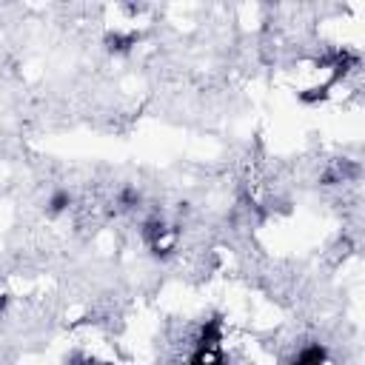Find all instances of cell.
Listing matches in <instances>:
<instances>
[{
	"label": "cell",
	"instance_id": "obj_9",
	"mask_svg": "<svg viewBox=\"0 0 365 365\" xmlns=\"http://www.w3.org/2000/svg\"><path fill=\"white\" fill-rule=\"evenodd\" d=\"M6 302H9V297H6V294H0V311L6 308Z\"/></svg>",
	"mask_w": 365,
	"mask_h": 365
},
{
	"label": "cell",
	"instance_id": "obj_5",
	"mask_svg": "<svg viewBox=\"0 0 365 365\" xmlns=\"http://www.w3.org/2000/svg\"><path fill=\"white\" fill-rule=\"evenodd\" d=\"M336 80L331 77L328 83H322V86H314V88H305V91H299V103H305V106H311V103H319V100H325L328 97V88L334 86Z\"/></svg>",
	"mask_w": 365,
	"mask_h": 365
},
{
	"label": "cell",
	"instance_id": "obj_8",
	"mask_svg": "<svg viewBox=\"0 0 365 365\" xmlns=\"http://www.w3.org/2000/svg\"><path fill=\"white\" fill-rule=\"evenodd\" d=\"M83 365H108V362H97V359H83Z\"/></svg>",
	"mask_w": 365,
	"mask_h": 365
},
{
	"label": "cell",
	"instance_id": "obj_4",
	"mask_svg": "<svg viewBox=\"0 0 365 365\" xmlns=\"http://www.w3.org/2000/svg\"><path fill=\"white\" fill-rule=\"evenodd\" d=\"M131 46H137V34H120V31L106 34V48H108V51L123 54V51H128Z\"/></svg>",
	"mask_w": 365,
	"mask_h": 365
},
{
	"label": "cell",
	"instance_id": "obj_3",
	"mask_svg": "<svg viewBox=\"0 0 365 365\" xmlns=\"http://www.w3.org/2000/svg\"><path fill=\"white\" fill-rule=\"evenodd\" d=\"M188 365H222V356H220V345H205L200 342L194 356L188 359Z\"/></svg>",
	"mask_w": 365,
	"mask_h": 365
},
{
	"label": "cell",
	"instance_id": "obj_2",
	"mask_svg": "<svg viewBox=\"0 0 365 365\" xmlns=\"http://www.w3.org/2000/svg\"><path fill=\"white\" fill-rule=\"evenodd\" d=\"M325 362H328L325 345H308V348H302V351L291 359V365H325Z\"/></svg>",
	"mask_w": 365,
	"mask_h": 365
},
{
	"label": "cell",
	"instance_id": "obj_6",
	"mask_svg": "<svg viewBox=\"0 0 365 365\" xmlns=\"http://www.w3.org/2000/svg\"><path fill=\"white\" fill-rule=\"evenodd\" d=\"M68 205H71L68 191H54L51 200H48V211H51V214H60V211H66Z\"/></svg>",
	"mask_w": 365,
	"mask_h": 365
},
{
	"label": "cell",
	"instance_id": "obj_1",
	"mask_svg": "<svg viewBox=\"0 0 365 365\" xmlns=\"http://www.w3.org/2000/svg\"><path fill=\"white\" fill-rule=\"evenodd\" d=\"M143 240L157 257H165L171 251V228L163 220H145L143 222Z\"/></svg>",
	"mask_w": 365,
	"mask_h": 365
},
{
	"label": "cell",
	"instance_id": "obj_7",
	"mask_svg": "<svg viewBox=\"0 0 365 365\" xmlns=\"http://www.w3.org/2000/svg\"><path fill=\"white\" fill-rule=\"evenodd\" d=\"M120 202H123L125 208H131V205L140 202V194H137L134 188H123V191H120Z\"/></svg>",
	"mask_w": 365,
	"mask_h": 365
}]
</instances>
